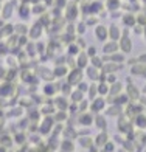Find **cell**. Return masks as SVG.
Masks as SVG:
<instances>
[{
  "label": "cell",
  "instance_id": "1",
  "mask_svg": "<svg viewBox=\"0 0 146 152\" xmlns=\"http://www.w3.org/2000/svg\"><path fill=\"white\" fill-rule=\"evenodd\" d=\"M129 92H131V95H135V98H137V90H134V87H129Z\"/></svg>",
  "mask_w": 146,
  "mask_h": 152
}]
</instances>
